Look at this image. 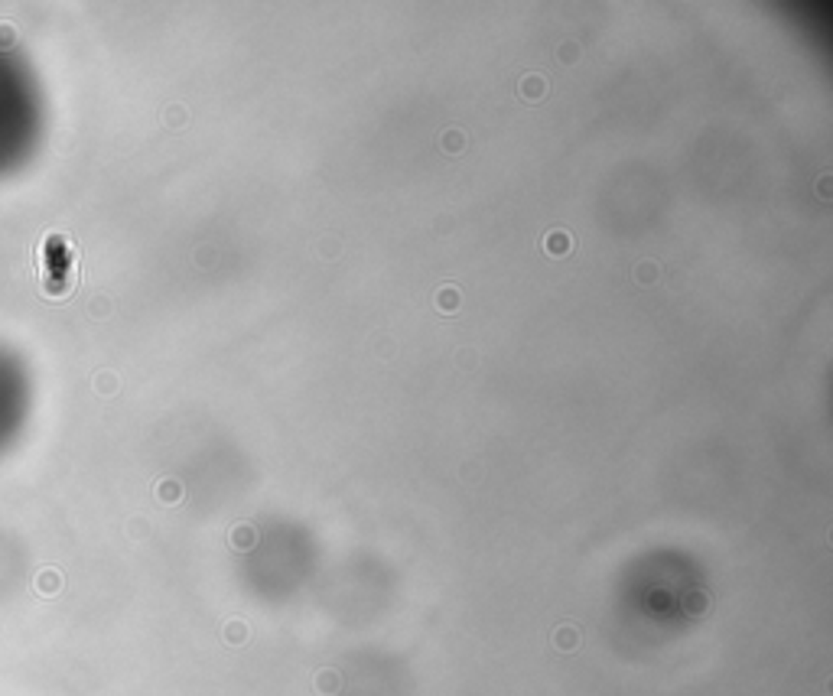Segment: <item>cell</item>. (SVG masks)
<instances>
[{
	"mask_svg": "<svg viewBox=\"0 0 833 696\" xmlns=\"http://www.w3.org/2000/svg\"><path fill=\"white\" fill-rule=\"evenodd\" d=\"M576 641H580V635H576V628H560V631H557V647H564V651H570V647H576Z\"/></svg>",
	"mask_w": 833,
	"mask_h": 696,
	"instance_id": "6da1fadb",
	"label": "cell"
},
{
	"mask_svg": "<svg viewBox=\"0 0 833 696\" xmlns=\"http://www.w3.org/2000/svg\"><path fill=\"white\" fill-rule=\"evenodd\" d=\"M225 635H228V641H231V645H241V641H244V625H241V621H231Z\"/></svg>",
	"mask_w": 833,
	"mask_h": 696,
	"instance_id": "7a4b0ae2",
	"label": "cell"
},
{
	"mask_svg": "<svg viewBox=\"0 0 833 696\" xmlns=\"http://www.w3.org/2000/svg\"><path fill=\"white\" fill-rule=\"evenodd\" d=\"M437 299H439V309H456V303H453V299H456V293H453V290H449L446 297H443V293H439V297H437Z\"/></svg>",
	"mask_w": 833,
	"mask_h": 696,
	"instance_id": "277c9868",
	"label": "cell"
},
{
	"mask_svg": "<svg viewBox=\"0 0 833 696\" xmlns=\"http://www.w3.org/2000/svg\"><path fill=\"white\" fill-rule=\"evenodd\" d=\"M332 687H339V677H336V673H320V690H322V693H329Z\"/></svg>",
	"mask_w": 833,
	"mask_h": 696,
	"instance_id": "3957f363",
	"label": "cell"
}]
</instances>
